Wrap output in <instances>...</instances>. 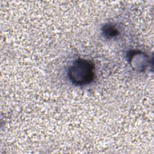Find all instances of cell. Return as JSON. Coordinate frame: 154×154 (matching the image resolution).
I'll return each mask as SVG.
<instances>
[{
  "instance_id": "2",
  "label": "cell",
  "mask_w": 154,
  "mask_h": 154,
  "mask_svg": "<svg viewBox=\"0 0 154 154\" xmlns=\"http://www.w3.org/2000/svg\"><path fill=\"white\" fill-rule=\"evenodd\" d=\"M102 34L103 35L108 38H111L117 36L119 34L118 30L116 28V27L111 24H106L105 25L102 29Z\"/></svg>"
},
{
  "instance_id": "1",
  "label": "cell",
  "mask_w": 154,
  "mask_h": 154,
  "mask_svg": "<svg viewBox=\"0 0 154 154\" xmlns=\"http://www.w3.org/2000/svg\"><path fill=\"white\" fill-rule=\"evenodd\" d=\"M94 64L90 60L78 58L75 60L68 70V76L73 84L78 86L91 83L94 79Z\"/></svg>"
}]
</instances>
